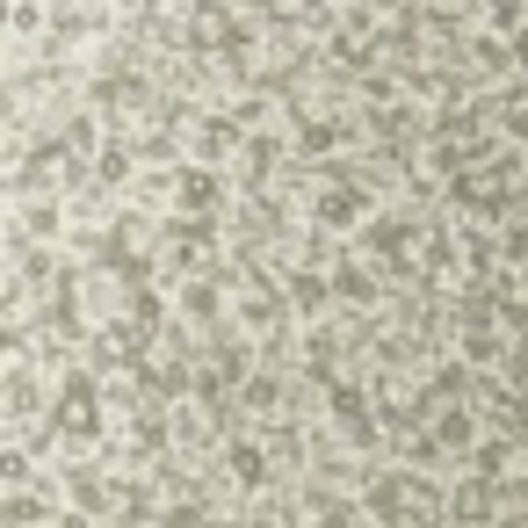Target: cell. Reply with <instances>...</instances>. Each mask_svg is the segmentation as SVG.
I'll use <instances>...</instances> for the list:
<instances>
[{"instance_id": "cell-1", "label": "cell", "mask_w": 528, "mask_h": 528, "mask_svg": "<svg viewBox=\"0 0 528 528\" xmlns=\"http://www.w3.org/2000/svg\"><path fill=\"white\" fill-rule=\"evenodd\" d=\"M51 427L58 434H73V442H95V434H102V398H95V384H66V391H58V406H51Z\"/></svg>"}, {"instance_id": "cell-2", "label": "cell", "mask_w": 528, "mask_h": 528, "mask_svg": "<svg viewBox=\"0 0 528 528\" xmlns=\"http://www.w3.org/2000/svg\"><path fill=\"white\" fill-rule=\"evenodd\" d=\"M225 463H232L246 485H261V478H268V456H261V449H246V442H232V449H225Z\"/></svg>"}, {"instance_id": "cell-3", "label": "cell", "mask_w": 528, "mask_h": 528, "mask_svg": "<svg viewBox=\"0 0 528 528\" xmlns=\"http://www.w3.org/2000/svg\"><path fill=\"white\" fill-rule=\"evenodd\" d=\"M181 189H189V196H181L189 210H210V203H217V181H210V174H189V181H181Z\"/></svg>"}]
</instances>
